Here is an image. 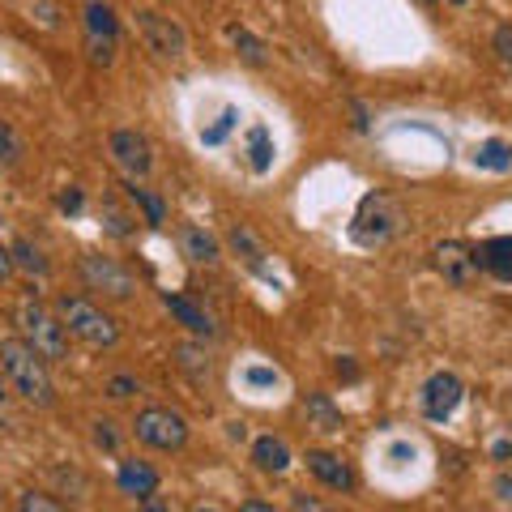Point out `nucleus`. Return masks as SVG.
<instances>
[{"label":"nucleus","instance_id":"obj_1","mask_svg":"<svg viewBox=\"0 0 512 512\" xmlns=\"http://www.w3.org/2000/svg\"><path fill=\"white\" fill-rule=\"evenodd\" d=\"M0 367L5 376L13 380L30 406H52L56 402V389H52V376H47V359H39L22 338H5L0 342Z\"/></svg>","mask_w":512,"mask_h":512},{"label":"nucleus","instance_id":"obj_2","mask_svg":"<svg viewBox=\"0 0 512 512\" xmlns=\"http://www.w3.org/2000/svg\"><path fill=\"white\" fill-rule=\"evenodd\" d=\"M60 320L73 338H82L86 346H116L120 342V325L111 320L103 308H94L90 299H77V295H64L60 303Z\"/></svg>","mask_w":512,"mask_h":512},{"label":"nucleus","instance_id":"obj_3","mask_svg":"<svg viewBox=\"0 0 512 512\" xmlns=\"http://www.w3.org/2000/svg\"><path fill=\"white\" fill-rule=\"evenodd\" d=\"M18 329H22V342L35 350L39 359H64V350H69V338H64V325L60 320L47 312V308H39L35 299H22L18 303Z\"/></svg>","mask_w":512,"mask_h":512},{"label":"nucleus","instance_id":"obj_4","mask_svg":"<svg viewBox=\"0 0 512 512\" xmlns=\"http://www.w3.org/2000/svg\"><path fill=\"white\" fill-rule=\"evenodd\" d=\"M137 440L141 444H150L158 448V453H175V448H184L188 444V423L180 419L175 410H163V406H150V410H141L137 414Z\"/></svg>","mask_w":512,"mask_h":512},{"label":"nucleus","instance_id":"obj_5","mask_svg":"<svg viewBox=\"0 0 512 512\" xmlns=\"http://www.w3.org/2000/svg\"><path fill=\"white\" fill-rule=\"evenodd\" d=\"M397 227H402V210H397L384 192L363 197L359 214H355V239L359 244H384V239L397 235Z\"/></svg>","mask_w":512,"mask_h":512},{"label":"nucleus","instance_id":"obj_6","mask_svg":"<svg viewBox=\"0 0 512 512\" xmlns=\"http://www.w3.org/2000/svg\"><path fill=\"white\" fill-rule=\"evenodd\" d=\"M137 30H141V39H146V47L154 56H163V60H180L188 52V35H184V26L167 18V13H154V9H141L137 13Z\"/></svg>","mask_w":512,"mask_h":512},{"label":"nucleus","instance_id":"obj_7","mask_svg":"<svg viewBox=\"0 0 512 512\" xmlns=\"http://www.w3.org/2000/svg\"><path fill=\"white\" fill-rule=\"evenodd\" d=\"M116 35H120V22H116V13H111L107 0H86V47H90L94 64H111Z\"/></svg>","mask_w":512,"mask_h":512},{"label":"nucleus","instance_id":"obj_8","mask_svg":"<svg viewBox=\"0 0 512 512\" xmlns=\"http://www.w3.org/2000/svg\"><path fill=\"white\" fill-rule=\"evenodd\" d=\"M82 278L90 291H103L107 299H133V291H137L133 274L111 261V256H82Z\"/></svg>","mask_w":512,"mask_h":512},{"label":"nucleus","instance_id":"obj_9","mask_svg":"<svg viewBox=\"0 0 512 512\" xmlns=\"http://www.w3.org/2000/svg\"><path fill=\"white\" fill-rule=\"evenodd\" d=\"M111 158L133 175V180H141V175H150L154 167V154H150V141L137 133V128H116L111 133Z\"/></svg>","mask_w":512,"mask_h":512},{"label":"nucleus","instance_id":"obj_10","mask_svg":"<svg viewBox=\"0 0 512 512\" xmlns=\"http://www.w3.org/2000/svg\"><path fill=\"white\" fill-rule=\"evenodd\" d=\"M461 397H466V384H461L453 372H436V376L423 384V410H427V419L444 423L448 414L461 406Z\"/></svg>","mask_w":512,"mask_h":512},{"label":"nucleus","instance_id":"obj_11","mask_svg":"<svg viewBox=\"0 0 512 512\" xmlns=\"http://www.w3.org/2000/svg\"><path fill=\"white\" fill-rule=\"evenodd\" d=\"M436 269L444 274V282H453V286H470L478 278V252H470L466 244H457V239H448V244L436 248Z\"/></svg>","mask_w":512,"mask_h":512},{"label":"nucleus","instance_id":"obj_12","mask_svg":"<svg viewBox=\"0 0 512 512\" xmlns=\"http://www.w3.org/2000/svg\"><path fill=\"white\" fill-rule=\"evenodd\" d=\"M308 470H312L325 487H333V491H355V470H350L338 453L312 448V453H308Z\"/></svg>","mask_w":512,"mask_h":512},{"label":"nucleus","instance_id":"obj_13","mask_svg":"<svg viewBox=\"0 0 512 512\" xmlns=\"http://www.w3.org/2000/svg\"><path fill=\"white\" fill-rule=\"evenodd\" d=\"M163 303H167V312L175 316V320H180V325L188 329V333H197V338H214V320L210 316H205V308H201V303H192L188 295H163Z\"/></svg>","mask_w":512,"mask_h":512},{"label":"nucleus","instance_id":"obj_14","mask_svg":"<svg viewBox=\"0 0 512 512\" xmlns=\"http://www.w3.org/2000/svg\"><path fill=\"white\" fill-rule=\"evenodd\" d=\"M116 483H120V491H128V495H150V491H158V474L146 466V461H120V474H116Z\"/></svg>","mask_w":512,"mask_h":512},{"label":"nucleus","instance_id":"obj_15","mask_svg":"<svg viewBox=\"0 0 512 512\" xmlns=\"http://www.w3.org/2000/svg\"><path fill=\"white\" fill-rule=\"evenodd\" d=\"M252 461L265 474H282L286 466H291V448H286L278 436H261V440L252 444Z\"/></svg>","mask_w":512,"mask_h":512},{"label":"nucleus","instance_id":"obj_16","mask_svg":"<svg viewBox=\"0 0 512 512\" xmlns=\"http://www.w3.org/2000/svg\"><path fill=\"white\" fill-rule=\"evenodd\" d=\"M180 248L188 261H197V265H214L218 261V239L210 231H201V227H184L180 231Z\"/></svg>","mask_w":512,"mask_h":512},{"label":"nucleus","instance_id":"obj_17","mask_svg":"<svg viewBox=\"0 0 512 512\" xmlns=\"http://www.w3.org/2000/svg\"><path fill=\"white\" fill-rule=\"evenodd\" d=\"M478 265L491 269L500 282H512V239H491V244H483Z\"/></svg>","mask_w":512,"mask_h":512},{"label":"nucleus","instance_id":"obj_18","mask_svg":"<svg viewBox=\"0 0 512 512\" xmlns=\"http://www.w3.org/2000/svg\"><path fill=\"white\" fill-rule=\"evenodd\" d=\"M474 163L487 167V171H508L512 167V146L508 141H483L478 154H474Z\"/></svg>","mask_w":512,"mask_h":512},{"label":"nucleus","instance_id":"obj_19","mask_svg":"<svg viewBox=\"0 0 512 512\" xmlns=\"http://www.w3.org/2000/svg\"><path fill=\"white\" fill-rule=\"evenodd\" d=\"M124 188H128V197H133L141 210H146V218L154 222V227H163V222H167V205H163V197H154V192H150V188H141L137 180H128Z\"/></svg>","mask_w":512,"mask_h":512},{"label":"nucleus","instance_id":"obj_20","mask_svg":"<svg viewBox=\"0 0 512 512\" xmlns=\"http://www.w3.org/2000/svg\"><path fill=\"white\" fill-rule=\"evenodd\" d=\"M231 43H235V52L252 64V69H261V64H265V43L256 39L252 30H244V26H231Z\"/></svg>","mask_w":512,"mask_h":512},{"label":"nucleus","instance_id":"obj_21","mask_svg":"<svg viewBox=\"0 0 512 512\" xmlns=\"http://www.w3.org/2000/svg\"><path fill=\"white\" fill-rule=\"evenodd\" d=\"M248 154H252V171H269L274 163V146H269V128L256 124L248 133Z\"/></svg>","mask_w":512,"mask_h":512},{"label":"nucleus","instance_id":"obj_22","mask_svg":"<svg viewBox=\"0 0 512 512\" xmlns=\"http://www.w3.org/2000/svg\"><path fill=\"white\" fill-rule=\"evenodd\" d=\"M308 414L316 419V427H320V431H342V414L333 410L320 393H312V397H308Z\"/></svg>","mask_w":512,"mask_h":512},{"label":"nucleus","instance_id":"obj_23","mask_svg":"<svg viewBox=\"0 0 512 512\" xmlns=\"http://www.w3.org/2000/svg\"><path fill=\"white\" fill-rule=\"evenodd\" d=\"M235 124H239V111H235V107H227V111H222V116H218L210 128H201V141H205V146H222V141H227V133H231Z\"/></svg>","mask_w":512,"mask_h":512},{"label":"nucleus","instance_id":"obj_24","mask_svg":"<svg viewBox=\"0 0 512 512\" xmlns=\"http://www.w3.org/2000/svg\"><path fill=\"white\" fill-rule=\"evenodd\" d=\"M9 252H13V265H22V269H30V274H43V269H47V261H43V256H39V248H35V244H30V239H18V244H13Z\"/></svg>","mask_w":512,"mask_h":512},{"label":"nucleus","instance_id":"obj_25","mask_svg":"<svg viewBox=\"0 0 512 512\" xmlns=\"http://www.w3.org/2000/svg\"><path fill=\"white\" fill-rule=\"evenodd\" d=\"M231 248H235L239 256H244V261H248L252 269H261V256H265V252L256 248V239H252L244 227H235V231H231Z\"/></svg>","mask_w":512,"mask_h":512},{"label":"nucleus","instance_id":"obj_26","mask_svg":"<svg viewBox=\"0 0 512 512\" xmlns=\"http://www.w3.org/2000/svg\"><path fill=\"white\" fill-rule=\"evenodd\" d=\"M180 367H184V372L192 376V380H205V376H210V359H205L201 355V350H192V346H180Z\"/></svg>","mask_w":512,"mask_h":512},{"label":"nucleus","instance_id":"obj_27","mask_svg":"<svg viewBox=\"0 0 512 512\" xmlns=\"http://www.w3.org/2000/svg\"><path fill=\"white\" fill-rule=\"evenodd\" d=\"M22 158V141L9 124H0V163H18Z\"/></svg>","mask_w":512,"mask_h":512},{"label":"nucleus","instance_id":"obj_28","mask_svg":"<svg viewBox=\"0 0 512 512\" xmlns=\"http://www.w3.org/2000/svg\"><path fill=\"white\" fill-rule=\"evenodd\" d=\"M22 512H64L52 495H39V491H26L22 495Z\"/></svg>","mask_w":512,"mask_h":512},{"label":"nucleus","instance_id":"obj_29","mask_svg":"<svg viewBox=\"0 0 512 512\" xmlns=\"http://www.w3.org/2000/svg\"><path fill=\"white\" fill-rule=\"evenodd\" d=\"M491 47H495V56H500L504 69H512V26H500V30H495Z\"/></svg>","mask_w":512,"mask_h":512},{"label":"nucleus","instance_id":"obj_30","mask_svg":"<svg viewBox=\"0 0 512 512\" xmlns=\"http://www.w3.org/2000/svg\"><path fill=\"white\" fill-rule=\"evenodd\" d=\"M103 222H107V231H111V235H128V231H133V227H128V214H120L111 201L103 205Z\"/></svg>","mask_w":512,"mask_h":512},{"label":"nucleus","instance_id":"obj_31","mask_svg":"<svg viewBox=\"0 0 512 512\" xmlns=\"http://www.w3.org/2000/svg\"><path fill=\"white\" fill-rule=\"evenodd\" d=\"M133 393H137L133 376H116V380H111V397H133Z\"/></svg>","mask_w":512,"mask_h":512},{"label":"nucleus","instance_id":"obj_32","mask_svg":"<svg viewBox=\"0 0 512 512\" xmlns=\"http://www.w3.org/2000/svg\"><path fill=\"white\" fill-rule=\"evenodd\" d=\"M60 210H64V214H77V210H82V192H77V188L64 192V197H60Z\"/></svg>","mask_w":512,"mask_h":512},{"label":"nucleus","instance_id":"obj_33","mask_svg":"<svg viewBox=\"0 0 512 512\" xmlns=\"http://www.w3.org/2000/svg\"><path fill=\"white\" fill-rule=\"evenodd\" d=\"M278 380V372H269V367H252L248 372V384H274Z\"/></svg>","mask_w":512,"mask_h":512},{"label":"nucleus","instance_id":"obj_34","mask_svg":"<svg viewBox=\"0 0 512 512\" xmlns=\"http://www.w3.org/2000/svg\"><path fill=\"white\" fill-rule=\"evenodd\" d=\"M141 500H146V508H141V512H167V500H163V495H141Z\"/></svg>","mask_w":512,"mask_h":512},{"label":"nucleus","instance_id":"obj_35","mask_svg":"<svg viewBox=\"0 0 512 512\" xmlns=\"http://www.w3.org/2000/svg\"><path fill=\"white\" fill-rule=\"evenodd\" d=\"M295 512H333V508H325L320 500H303V495H299V500H295Z\"/></svg>","mask_w":512,"mask_h":512},{"label":"nucleus","instance_id":"obj_36","mask_svg":"<svg viewBox=\"0 0 512 512\" xmlns=\"http://www.w3.org/2000/svg\"><path fill=\"white\" fill-rule=\"evenodd\" d=\"M239 512H278V508L265 504V500H244V504H239Z\"/></svg>","mask_w":512,"mask_h":512},{"label":"nucleus","instance_id":"obj_37","mask_svg":"<svg viewBox=\"0 0 512 512\" xmlns=\"http://www.w3.org/2000/svg\"><path fill=\"white\" fill-rule=\"evenodd\" d=\"M13 274V252L9 248H0V282H5Z\"/></svg>","mask_w":512,"mask_h":512},{"label":"nucleus","instance_id":"obj_38","mask_svg":"<svg viewBox=\"0 0 512 512\" xmlns=\"http://www.w3.org/2000/svg\"><path fill=\"white\" fill-rule=\"evenodd\" d=\"M99 444H103V448H116V436H111V423H99Z\"/></svg>","mask_w":512,"mask_h":512},{"label":"nucleus","instance_id":"obj_39","mask_svg":"<svg viewBox=\"0 0 512 512\" xmlns=\"http://www.w3.org/2000/svg\"><path fill=\"white\" fill-rule=\"evenodd\" d=\"M495 491H500V500H512V478L504 474V478H500V483H495Z\"/></svg>","mask_w":512,"mask_h":512},{"label":"nucleus","instance_id":"obj_40","mask_svg":"<svg viewBox=\"0 0 512 512\" xmlns=\"http://www.w3.org/2000/svg\"><path fill=\"white\" fill-rule=\"evenodd\" d=\"M495 457H500V461H504V457H512V444H508V440H500V444H495Z\"/></svg>","mask_w":512,"mask_h":512},{"label":"nucleus","instance_id":"obj_41","mask_svg":"<svg viewBox=\"0 0 512 512\" xmlns=\"http://www.w3.org/2000/svg\"><path fill=\"white\" fill-rule=\"evenodd\" d=\"M0 402H5V380H0Z\"/></svg>","mask_w":512,"mask_h":512},{"label":"nucleus","instance_id":"obj_42","mask_svg":"<svg viewBox=\"0 0 512 512\" xmlns=\"http://www.w3.org/2000/svg\"><path fill=\"white\" fill-rule=\"evenodd\" d=\"M197 512H214V508H197Z\"/></svg>","mask_w":512,"mask_h":512},{"label":"nucleus","instance_id":"obj_43","mask_svg":"<svg viewBox=\"0 0 512 512\" xmlns=\"http://www.w3.org/2000/svg\"><path fill=\"white\" fill-rule=\"evenodd\" d=\"M453 5H466V0H453Z\"/></svg>","mask_w":512,"mask_h":512},{"label":"nucleus","instance_id":"obj_44","mask_svg":"<svg viewBox=\"0 0 512 512\" xmlns=\"http://www.w3.org/2000/svg\"><path fill=\"white\" fill-rule=\"evenodd\" d=\"M427 5H431V0H427Z\"/></svg>","mask_w":512,"mask_h":512}]
</instances>
